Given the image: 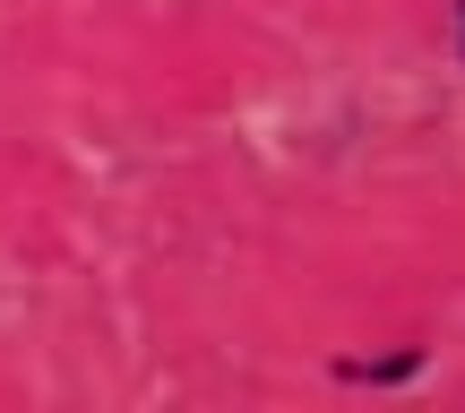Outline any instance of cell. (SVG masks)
<instances>
[{"mask_svg": "<svg viewBox=\"0 0 465 413\" xmlns=\"http://www.w3.org/2000/svg\"><path fill=\"white\" fill-rule=\"evenodd\" d=\"M422 353H388V362H345V379H414Z\"/></svg>", "mask_w": 465, "mask_h": 413, "instance_id": "6da1fadb", "label": "cell"}, {"mask_svg": "<svg viewBox=\"0 0 465 413\" xmlns=\"http://www.w3.org/2000/svg\"><path fill=\"white\" fill-rule=\"evenodd\" d=\"M457 17H465V0H457Z\"/></svg>", "mask_w": 465, "mask_h": 413, "instance_id": "7a4b0ae2", "label": "cell"}]
</instances>
